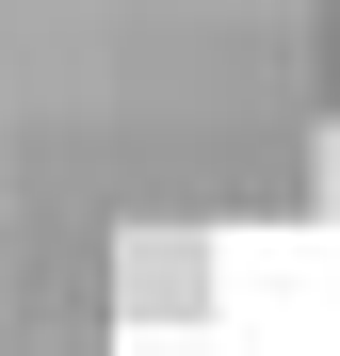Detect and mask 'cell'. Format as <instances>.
<instances>
[{"instance_id":"6da1fadb","label":"cell","mask_w":340,"mask_h":356,"mask_svg":"<svg viewBox=\"0 0 340 356\" xmlns=\"http://www.w3.org/2000/svg\"><path fill=\"white\" fill-rule=\"evenodd\" d=\"M211 227L195 211H130L113 227V259H97V291H113V324H211Z\"/></svg>"},{"instance_id":"7a4b0ae2","label":"cell","mask_w":340,"mask_h":356,"mask_svg":"<svg viewBox=\"0 0 340 356\" xmlns=\"http://www.w3.org/2000/svg\"><path fill=\"white\" fill-rule=\"evenodd\" d=\"M308 195H324V211H340V113H324V146H308Z\"/></svg>"}]
</instances>
